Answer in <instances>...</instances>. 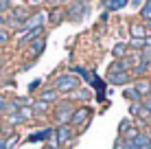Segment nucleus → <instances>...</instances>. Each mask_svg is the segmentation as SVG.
<instances>
[{
	"label": "nucleus",
	"instance_id": "nucleus-1",
	"mask_svg": "<svg viewBox=\"0 0 151 149\" xmlns=\"http://www.w3.org/2000/svg\"><path fill=\"white\" fill-rule=\"evenodd\" d=\"M77 86H79V79L75 75H59L55 79V90L59 92H72Z\"/></svg>",
	"mask_w": 151,
	"mask_h": 149
},
{
	"label": "nucleus",
	"instance_id": "nucleus-2",
	"mask_svg": "<svg viewBox=\"0 0 151 149\" xmlns=\"http://www.w3.org/2000/svg\"><path fill=\"white\" fill-rule=\"evenodd\" d=\"M88 4L86 2H70L68 4V9H66V15H68L70 20H81V18H86L88 15Z\"/></svg>",
	"mask_w": 151,
	"mask_h": 149
},
{
	"label": "nucleus",
	"instance_id": "nucleus-3",
	"mask_svg": "<svg viewBox=\"0 0 151 149\" xmlns=\"http://www.w3.org/2000/svg\"><path fill=\"white\" fill-rule=\"evenodd\" d=\"M72 114H75V110H72L70 101H64V103L57 105L55 119H57V123H59V125H66V121H70V119H72Z\"/></svg>",
	"mask_w": 151,
	"mask_h": 149
},
{
	"label": "nucleus",
	"instance_id": "nucleus-4",
	"mask_svg": "<svg viewBox=\"0 0 151 149\" xmlns=\"http://www.w3.org/2000/svg\"><path fill=\"white\" fill-rule=\"evenodd\" d=\"M72 134H75V132H72V127H68V125H59L53 136H55V140L59 143V145H66V143L72 140Z\"/></svg>",
	"mask_w": 151,
	"mask_h": 149
},
{
	"label": "nucleus",
	"instance_id": "nucleus-5",
	"mask_svg": "<svg viewBox=\"0 0 151 149\" xmlns=\"http://www.w3.org/2000/svg\"><path fill=\"white\" fill-rule=\"evenodd\" d=\"M88 116H90V110L88 107H79V110H75V114H72V125H81V123L88 121Z\"/></svg>",
	"mask_w": 151,
	"mask_h": 149
},
{
	"label": "nucleus",
	"instance_id": "nucleus-6",
	"mask_svg": "<svg viewBox=\"0 0 151 149\" xmlns=\"http://www.w3.org/2000/svg\"><path fill=\"white\" fill-rule=\"evenodd\" d=\"M42 22H44V13L40 11V13H35L33 18H29L27 22L22 24V31H27V29H31V27H33V29H37V27H42Z\"/></svg>",
	"mask_w": 151,
	"mask_h": 149
},
{
	"label": "nucleus",
	"instance_id": "nucleus-7",
	"mask_svg": "<svg viewBox=\"0 0 151 149\" xmlns=\"http://www.w3.org/2000/svg\"><path fill=\"white\" fill-rule=\"evenodd\" d=\"M129 112H132V114H138V116H140L142 121H149V119H151V112H149V110H147L145 105H138V103H132V107H129Z\"/></svg>",
	"mask_w": 151,
	"mask_h": 149
},
{
	"label": "nucleus",
	"instance_id": "nucleus-8",
	"mask_svg": "<svg viewBox=\"0 0 151 149\" xmlns=\"http://www.w3.org/2000/svg\"><path fill=\"white\" fill-rule=\"evenodd\" d=\"M134 90H136L140 96L142 94H151V81L149 79H138L136 86H134Z\"/></svg>",
	"mask_w": 151,
	"mask_h": 149
},
{
	"label": "nucleus",
	"instance_id": "nucleus-9",
	"mask_svg": "<svg viewBox=\"0 0 151 149\" xmlns=\"http://www.w3.org/2000/svg\"><path fill=\"white\" fill-rule=\"evenodd\" d=\"M132 37L138 40V42H145L147 40V29L142 24H132Z\"/></svg>",
	"mask_w": 151,
	"mask_h": 149
},
{
	"label": "nucleus",
	"instance_id": "nucleus-10",
	"mask_svg": "<svg viewBox=\"0 0 151 149\" xmlns=\"http://www.w3.org/2000/svg\"><path fill=\"white\" fill-rule=\"evenodd\" d=\"M107 81L110 83H116V86H123L129 81V75L127 73H116V75H107Z\"/></svg>",
	"mask_w": 151,
	"mask_h": 149
},
{
	"label": "nucleus",
	"instance_id": "nucleus-11",
	"mask_svg": "<svg viewBox=\"0 0 151 149\" xmlns=\"http://www.w3.org/2000/svg\"><path fill=\"white\" fill-rule=\"evenodd\" d=\"M132 143H134V147H136V149L151 147V138H149V134H138V136H136V140H132Z\"/></svg>",
	"mask_w": 151,
	"mask_h": 149
},
{
	"label": "nucleus",
	"instance_id": "nucleus-12",
	"mask_svg": "<svg viewBox=\"0 0 151 149\" xmlns=\"http://www.w3.org/2000/svg\"><path fill=\"white\" fill-rule=\"evenodd\" d=\"M127 68H129V61L127 59H118L116 64L110 68V75H116V73H127Z\"/></svg>",
	"mask_w": 151,
	"mask_h": 149
},
{
	"label": "nucleus",
	"instance_id": "nucleus-13",
	"mask_svg": "<svg viewBox=\"0 0 151 149\" xmlns=\"http://www.w3.org/2000/svg\"><path fill=\"white\" fill-rule=\"evenodd\" d=\"M125 0H105L103 2V9H107V11H116V9H123L125 7Z\"/></svg>",
	"mask_w": 151,
	"mask_h": 149
},
{
	"label": "nucleus",
	"instance_id": "nucleus-14",
	"mask_svg": "<svg viewBox=\"0 0 151 149\" xmlns=\"http://www.w3.org/2000/svg\"><path fill=\"white\" fill-rule=\"evenodd\" d=\"M42 50H44V40L42 37H37V40H33V42H31V55H40Z\"/></svg>",
	"mask_w": 151,
	"mask_h": 149
},
{
	"label": "nucleus",
	"instance_id": "nucleus-15",
	"mask_svg": "<svg viewBox=\"0 0 151 149\" xmlns=\"http://www.w3.org/2000/svg\"><path fill=\"white\" fill-rule=\"evenodd\" d=\"M50 136H53V130H42V132H37V134L29 136V140H31V143H35V140H46V138H50Z\"/></svg>",
	"mask_w": 151,
	"mask_h": 149
},
{
	"label": "nucleus",
	"instance_id": "nucleus-16",
	"mask_svg": "<svg viewBox=\"0 0 151 149\" xmlns=\"http://www.w3.org/2000/svg\"><path fill=\"white\" fill-rule=\"evenodd\" d=\"M57 99V90H44L40 94V101H44V103H53Z\"/></svg>",
	"mask_w": 151,
	"mask_h": 149
},
{
	"label": "nucleus",
	"instance_id": "nucleus-17",
	"mask_svg": "<svg viewBox=\"0 0 151 149\" xmlns=\"http://www.w3.org/2000/svg\"><path fill=\"white\" fill-rule=\"evenodd\" d=\"M72 99H83V101H88V99H90V92H88V90H72Z\"/></svg>",
	"mask_w": 151,
	"mask_h": 149
},
{
	"label": "nucleus",
	"instance_id": "nucleus-18",
	"mask_svg": "<svg viewBox=\"0 0 151 149\" xmlns=\"http://www.w3.org/2000/svg\"><path fill=\"white\" fill-rule=\"evenodd\" d=\"M18 114L22 116V121H29V119H33V110H31V107H20V110H18Z\"/></svg>",
	"mask_w": 151,
	"mask_h": 149
},
{
	"label": "nucleus",
	"instance_id": "nucleus-19",
	"mask_svg": "<svg viewBox=\"0 0 151 149\" xmlns=\"http://www.w3.org/2000/svg\"><path fill=\"white\" fill-rule=\"evenodd\" d=\"M140 15H142V18L147 20V22L151 20V0H149V2H145V4H142V11H140Z\"/></svg>",
	"mask_w": 151,
	"mask_h": 149
},
{
	"label": "nucleus",
	"instance_id": "nucleus-20",
	"mask_svg": "<svg viewBox=\"0 0 151 149\" xmlns=\"http://www.w3.org/2000/svg\"><path fill=\"white\" fill-rule=\"evenodd\" d=\"M64 15H66V11H64V9H53V13H50V20H53V22L57 24L61 18H64Z\"/></svg>",
	"mask_w": 151,
	"mask_h": 149
},
{
	"label": "nucleus",
	"instance_id": "nucleus-21",
	"mask_svg": "<svg viewBox=\"0 0 151 149\" xmlns=\"http://www.w3.org/2000/svg\"><path fill=\"white\" fill-rule=\"evenodd\" d=\"M142 64L151 66V46H145L142 48Z\"/></svg>",
	"mask_w": 151,
	"mask_h": 149
},
{
	"label": "nucleus",
	"instance_id": "nucleus-22",
	"mask_svg": "<svg viewBox=\"0 0 151 149\" xmlns=\"http://www.w3.org/2000/svg\"><path fill=\"white\" fill-rule=\"evenodd\" d=\"M7 123H9V125H18V123H22V116H20L18 112H15V114H9L7 116Z\"/></svg>",
	"mask_w": 151,
	"mask_h": 149
},
{
	"label": "nucleus",
	"instance_id": "nucleus-23",
	"mask_svg": "<svg viewBox=\"0 0 151 149\" xmlns=\"http://www.w3.org/2000/svg\"><path fill=\"white\" fill-rule=\"evenodd\" d=\"M18 140H20V138L15 136V134H11V136L7 138V140H4V147H7V149H11V147H13V145H15V143H18Z\"/></svg>",
	"mask_w": 151,
	"mask_h": 149
},
{
	"label": "nucleus",
	"instance_id": "nucleus-24",
	"mask_svg": "<svg viewBox=\"0 0 151 149\" xmlns=\"http://www.w3.org/2000/svg\"><path fill=\"white\" fill-rule=\"evenodd\" d=\"M147 70H149V66H147V64H142V61H140V64L136 66V68H134V73H136V75H145V73H147Z\"/></svg>",
	"mask_w": 151,
	"mask_h": 149
},
{
	"label": "nucleus",
	"instance_id": "nucleus-25",
	"mask_svg": "<svg viewBox=\"0 0 151 149\" xmlns=\"http://www.w3.org/2000/svg\"><path fill=\"white\" fill-rule=\"evenodd\" d=\"M125 96H127V99H140V94H138V92L136 90H134V88H129V90H125Z\"/></svg>",
	"mask_w": 151,
	"mask_h": 149
},
{
	"label": "nucleus",
	"instance_id": "nucleus-26",
	"mask_svg": "<svg viewBox=\"0 0 151 149\" xmlns=\"http://www.w3.org/2000/svg\"><path fill=\"white\" fill-rule=\"evenodd\" d=\"M125 46H127V44H116V46H114V55H116V57L125 55Z\"/></svg>",
	"mask_w": 151,
	"mask_h": 149
},
{
	"label": "nucleus",
	"instance_id": "nucleus-27",
	"mask_svg": "<svg viewBox=\"0 0 151 149\" xmlns=\"http://www.w3.org/2000/svg\"><path fill=\"white\" fill-rule=\"evenodd\" d=\"M46 107H48V103H44V101H35V110H37V112H44Z\"/></svg>",
	"mask_w": 151,
	"mask_h": 149
},
{
	"label": "nucleus",
	"instance_id": "nucleus-28",
	"mask_svg": "<svg viewBox=\"0 0 151 149\" xmlns=\"http://www.w3.org/2000/svg\"><path fill=\"white\" fill-rule=\"evenodd\" d=\"M7 40H9V33L7 31H0V44H4Z\"/></svg>",
	"mask_w": 151,
	"mask_h": 149
},
{
	"label": "nucleus",
	"instance_id": "nucleus-29",
	"mask_svg": "<svg viewBox=\"0 0 151 149\" xmlns=\"http://www.w3.org/2000/svg\"><path fill=\"white\" fill-rule=\"evenodd\" d=\"M9 7H11V4H9V2H0V13H2V11H7Z\"/></svg>",
	"mask_w": 151,
	"mask_h": 149
},
{
	"label": "nucleus",
	"instance_id": "nucleus-30",
	"mask_svg": "<svg viewBox=\"0 0 151 149\" xmlns=\"http://www.w3.org/2000/svg\"><path fill=\"white\" fill-rule=\"evenodd\" d=\"M4 107H7V101H4V96H0V112H4Z\"/></svg>",
	"mask_w": 151,
	"mask_h": 149
},
{
	"label": "nucleus",
	"instance_id": "nucleus-31",
	"mask_svg": "<svg viewBox=\"0 0 151 149\" xmlns=\"http://www.w3.org/2000/svg\"><path fill=\"white\" fill-rule=\"evenodd\" d=\"M2 29H4V20L0 18V31H2Z\"/></svg>",
	"mask_w": 151,
	"mask_h": 149
},
{
	"label": "nucleus",
	"instance_id": "nucleus-32",
	"mask_svg": "<svg viewBox=\"0 0 151 149\" xmlns=\"http://www.w3.org/2000/svg\"><path fill=\"white\" fill-rule=\"evenodd\" d=\"M0 149H7V147H4V140H2V138H0Z\"/></svg>",
	"mask_w": 151,
	"mask_h": 149
},
{
	"label": "nucleus",
	"instance_id": "nucleus-33",
	"mask_svg": "<svg viewBox=\"0 0 151 149\" xmlns=\"http://www.w3.org/2000/svg\"><path fill=\"white\" fill-rule=\"evenodd\" d=\"M145 29H151V20H149V22H147V27H145Z\"/></svg>",
	"mask_w": 151,
	"mask_h": 149
}]
</instances>
